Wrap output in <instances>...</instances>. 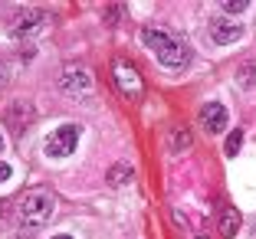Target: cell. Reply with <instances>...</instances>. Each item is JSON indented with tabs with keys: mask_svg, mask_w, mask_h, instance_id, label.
I'll list each match as a JSON object with an SVG mask.
<instances>
[{
	"mask_svg": "<svg viewBox=\"0 0 256 239\" xmlns=\"http://www.w3.org/2000/svg\"><path fill=\"white\" fill-rule=\"evenodd\" d=\"M60 89L69 92V95H76V98H86L96 89V79H92V72H86L82 66H66L60 72Z\"/></svg>",
	"mask_w": 256,
	"mask_h": 239,
	"instance_id": "obj_4",
	"label": "cell"
},
{
	"mask_svg": "<svg viewBox=\"0 0 256 239\" xmlns=\"http://www.w3.org/2000/svg\"><path fill=\"white\" fill-rule=\"evenodd\" d=\"M56 210V197L50 190H30V194L20 197V207H16V217L23 226H43L46 220L53 217Z\"/></svg>",
	"mask_w": 256,
	"mask_h": 239,
	"instance_id": "obj_2",
	"label": "cell"
},
{
	"mask_svg": "<svg viewBox=\"0 0 256 239\" xmlns=\"http://www.w3.org/2000/svg\"><path fill=\"white\" fill-rule=\"evenodd\" d=\"M43 20H46V16L40 13V10L23 7V10H16V16L10 20V33H14V36H26V33L40 30V26H43Z\"/></svg>",
	"mask_w": 256,
	"mask_h": 239,
	"instance_id": "obj_7",
	"label": "cell"
},
{
	"mask_svg": "<svg viewBox=\"0 0 256 239\" xmlns=\"http://www.w3.org/2000/svg\"><path fill=\"white\" fill-rule=\"evenodd\" d=\"M253 226H256V223H253Z\"/></svg>",
	"mask_w": 256,
	"mask_h": 239,
	"instance_id": "obj_19",
	"label": "cell"
},
{
	"mask_svg": "<svg viewBox=\"0 0 256 239\" xmlns=\"http://www.w3.org/2000/svg\"><path fill=\"white\" fill-rule=\"evenodd\" d=\"M10 174H14V171H10V164H4V161H0V184H4Z\"/></svg>",
	"mask_w": 256,
	"mask_h": 239,
	"instance_id": "obj_14",
	"label": "cell"
},
{
	"mask_svg": "<svg viewBox=\"0 0 256 239\" xmlns=\"http://www.w3.org/2000/svg\"><path fill=\"white\" fill-rule=\"evenodd\" d=\"M142 43L151 46L154 56H158V62L164 69H171V72H181V69L190 62V49L188 46H184L181 39L161 33V30H142Z\"/></svg>",
	"mask_w": 256,
	"mask_h": 239,
	"instance_id": "obj_1",
	"label": "cell"
},
{
	"mask_svg": "<svg viewBox=\"0 0 256 239\" xmlns=\"http://www.w3.org/2000/svg\"><path fill=\"white\" fill-rule=\"evenodd\" d=\"M217 230L224 239H234L236 233H240V210L236 207H224L217 213Z\"/></svg>",
	"mask_w": 256,
	"mask_h": 239,
	"instance_id": "obj_9",
	"label": "cell"
},
{
	"mask_svg": "<svg viewBox=\"0 0 256 239\" xmlns=\"http://www.w3.org/2000/svg\"><path fill=\"white\" fill-rule=\"evenodd\" d=\"M53 239H72V236H66V233H60V236H53Z\"/></svg>",
	"mask_w": 256,
	"mask_h": 239,
	"instance_id": "obj_16",
	"label": "cell"
},
{
	"mask_svg": "<svg viewBox=\"0 0 256 239\" xmlns=\"http://www.w3.org/2000/svg\"><path fill=\"white\" fill-rule=\"evenodd\" d=\"M197 239H207V236H197Z\"/></svg>",
	"mask_w": 256,
	"mask_h": 239,
	"instance_id": "obj_18",
	"label": "cell"
},
{
	"mask_svg": "<svg viewBox=\"0 0 256 239\" xmlns=\"http://www.w3.org/2000/svg\"><path fill=\"white\" fill-rule=\"evenodd\" d=\"M226 121H230V115H226V105L220 102H207L200 108V125L207 135H220V131H226Z\"/></svg>",
	"mask_w": 256,
	"mask_h": 239,
	"instance_id": "obj_6",
	"label": "cell"
},
{
	"mask_svg": "<svg viewBox=\"0 0 256 239\" xmlns=\"http://www.w3.org/2000/svg\"><path fill=\"white\" fill-rule=\"evenodd\" d=\"M240 36H243L240 23H234V20H210V39L214 43L226 46V43H236Z\"/></svg>",
	"mask_w": 256,
	"mask_h": 239,
	"instance_id": "obj_8",
	"label": "cell"
},
{
	"mask_svg": "<svg viewBox=\"0 0 256 239\" xmlns=\"http://www.w3.org/2000/svg\"><path fill=\"white\" fill-rule=\"evenodd\" d=\"M240 144H243V131H230V135H226V144H224L226 157H236V154H240Z\"/></svg>",
	"mask_w": 256,
	"mask_h": 239,
	"instance_id": "obj_12",
	"label": "cell"
},
{
	"mask_svg": "<svg viewBox=\"0 0 256 239\" xmlns=\"http://www.w3.org/2000/svg\"><path fill=\"white\" fill-rule=\"evenodd\" d=\"M0 151H4V135H0Z\"/></svg>",
	"mask_w": 256,
	"mask_h": 239,
	"instance_id": "obj_17",
	"label": "cell"
},
{
	"mask_svg": "<svg viewBox=\"0 0 256 239\" xmlns=\"http://www.w3.org/2000/svg\"><path fill=\"white\" fill-rule=\"evenodd\" d=\"M7 79V62H0V82Z\"/></svg>",
	"mask_w": 256,
	"mask_h": 239,
	"instance_id": "obj_15",
	"label": "cell"
},
{
	"mask_svg": "<svg viewBox=\"0 0 256 239\" xmlns=\"http://www.w3.org/2000/svg\"><path fill=\"white\" fill-rule=\"evenodd\" d=\"M135 180V167L132 164H112L108 167V187H125Z\"/></svg>",
	"mask_w": 256,
	"mask_h": 239,
	"instance_id": "obj_10",
	"label": "cell"
},
{
	"mask_svg": "<svg viewBox=\"0 0 256 239\" xmlns=\"http://www.w3.org/2000/svg\"><path fill=\"white\" fill-rule=\"evenodd\" d=\"M76 144H79V125H60L56 131H50L43 141V151L50 157H69L76 151Z\"/></svg>",
	"mask_w": 256,
	"mask_h": 239,
	"instance_id": "obj_3",
	"label": "cell"
},
{
	"mask_svg": "<svg viewBox=\"0 0 256 239\" xmlns=\"http://www.w3.org/2000/svg\"><path fill=\"white\" fill-rule=\"evenodd\" d=\"M112 75H115V85L122 89V95H128V98H142V75H138L135 69L128 66V62L115 59V62H112Z\"/></svg>",
	"mask_w": 256,
	"mask_h": 239,
	"instance_id": "obj_5",
	"label": "cell"
},
{
	"mask_svg": "<svg viewBox=\"0 0 256 239\" xmlns=\"http://www.w3.org/2000/svg\"><path fill=\"white\" fill-rule=\"evenodd\" d=\"M236 82H240L243 89H250V85L256 82V62H240V69H236Z\"/></svg>",
	"mask_w": 256,
	"mask_h": 239,
	"instance_id": "obj_11",
	"label": "cell"
},
{
	"mask_svg": "<svg viewBox=\"0 0 256 239\" xmlns=\"http://www.w3.org/2000/svg\"><path fill=\"white\" fill-rule=\"evenodd\" d=\"M220 7H224V13H243V10H250V3L246 0H224Z\"/></svg>",
	"mask_w": 256,
	"mask_h": 239,
	"instance_id": "obj_13",
	"label": "cell"
}]
</instances>
